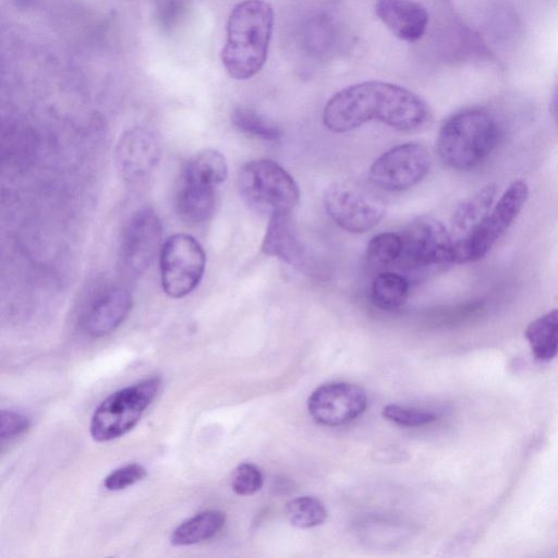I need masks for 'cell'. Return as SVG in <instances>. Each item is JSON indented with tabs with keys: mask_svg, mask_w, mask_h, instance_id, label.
<instances>
[{
	"mask_svg": "<svg viewBox=\"0 0 558 558\" xmlns=\"http://www.w3.org/2000/svg\"><path fill=\"white\" fill-rule=\"evenodd\" d=\"M284 513L291 525L311 529L323 524L328 515L324 504L313 496H301L287 502Z\"/></svg>",
	"mask_w": 558,
	"mask_h": 558,
	"instance_id": "cb8c5ba5",
	"label": "cell"
},
{
	"mask_svg": "<svg viewBox=\"0 0 558 558\" xmlns=\"http://www.w3.org/2000/svg\"><path fill=\"white\" fill-rule=\"evenodd\" d=\"M378 19L398 38L418 40L428 25V14L423 5L412 0H377Z\"/></svg>",
	"mask_w": 558,
	"mask_h": 558,
	"instance_id": "2e32d148",
	"label": "cell"
},
{
	"mask_svg": "<svg viewBox=\"0 0 558 558\" xmlns=\"http://www.w3.org/2000/svg\"><path fill=\"white\" fill-rule=\"evenodd\" d=\"M402 250L397 266L408 280H422L456 264L449 231L441 221L421 216L400 233Z\"/></svg>",
	"mask_w": 558,
	"mask_h": 558,
	"instance_id": "277c9868",
	"label": "cell"
},
{
	"mask_svg": "<svg viewBox=\"0 0 558 558\" xmlns=\"http://www.w3.org/2000/svg\"><path fill=\"white\" fill-rule=\"evenodd\" d=\"M226 522V514L219 510H207L195 514L177 526L170 542L173 546H189L216 536Z\"/></svg>",
	"mask_w": 558,
	"mask_h": 558,
	"instance_id": "ffe728a7",
	"label": "cell"
},
{
	"mask_svg": "<svg viewBox=\"0 0 558 558\" xmlns=\"http://www.w3.org/2000/svg\"><path fill=\"white\" fill-rule=\"evenodd\" d=\"M260 250L300 270L308 267L306 251L298 236L291 213L270 216Z\"/></svg>",
	"mask_w": 558,
	"mask_h": 558,
	"instance_id": "9a60e30c",
	"label": "cell"
},
{
	"mask_svg": "<svg viewBox=\"0 0 558 558\" xmlns=\"http://www.w3.org/2000/svg\"><path fill=\"white\" fill-rule=\"evenodd\" d=\"M383 416L398 425L414 427L434 422L437 416L427 411L407 408L398 404H388L383 409Z\"/></svg>",
	"mask_w": 558,
	"mask_h": 558,
	"instance_id": "4316f807",
	"label": "cell"
},
{
	"mask_svg": "<svg viewBox=\"0 0 558 558\" xmlns=\"http://www.w3.org/2000/svg\"><path fill=\"white\" fill-rule=\"evenodd\" d=\"M228 177V165L223 155L215 149H205L185 163L182 180L217 187Z\"/></svg>",
	"mask_w": 558,
	"mask_h": 558,
	"instance_id": "44dd1931",
	"label": "cell"
},
{
	"mask_svg": "<svg viewBox=\"0 0 558 558\" xmlns=\"http://www.w3.org/2000/svg\"><path fill=\"white\" fill-rule=\"evenodd\" d=\"M496 194L497 185L487 183L457 206L450 220L452 245L464 241L482 222L492 209Z\"/></svg>",
	"mask_w": 558,
	"mask_h": 558,
	"instance_id": "e0dca14e",
	"label": "cell"
},
{
	"mask_svg": "<svg viewBox=\"0 0 558 558\" xmlns=\"http://www.w3.org/2000/svg\"><path fill=\"white\" fill-rule=\"evenodd\" d=\"M374 186L351 179L331 183L323 196L326 213L348 232L371 230L381 221L387 208L386 199Z\"/></svg>",
	"mask_w": 558,
	"mask_h": 558,
	"instance_id": "52a82bcc",
	"label": "cell"
},
{
	"mask_svg": "<svg viewBox=\"0 0 558 558\" xmlns=\"http://www.w3.org/2000/svg\"><path fill=\"white\" fill-rule=\"evenodd\" d=\"M339 41V29L328 14L311 16L301 29V45L304 51L314 58L332 53Z\"/></svg>",
	"mask_w": 558,
	"mask_h": 558,
	"instance_id": "d6986e66",
	"label": "cell"
},
{
	"mask_svg": "<svg viewBox=\"0 0 558 558\" xmlns=\"http://www.w3.org/2000/svg\"><path fill=\"white\" fill-rule=\"evenodd\" d=\"M401 250L400 234L384 232L371 239L366 248V257L372 266L385 268L397 264Z\"/></svg>",
	"mask_w": 558,
	"mask_h": 558,
	"instance_id": "484cf974",
	"label": "cell"
},
{
	"mask_svg": "<svg viewBox=\"0 0 558 558\" xmlns=\"http://www.w3.org/2000/svg\"><path fill=\"white\" fill-rule=\"evenodd\" d=\"M430 168L429 151L418 143L395 146L371 166L368 178L376 187L401 191L421 182Z\"/></svg>",
	"mask_w": 558,
	"mask_h": 558,
	"instance_id": "30bf717a",
	"label": "cell"
},
{
	"mask_svg": "<svg viewBox=\"0 0 558 558\" xmlns=\"http://www.w3.org/2000/svg\"><path fill=\"white\" fill-rule=\"evenodd\" d=\"M367 407L365 390L359 385L332 381L317 387L308 397L312 418L325 426L348 424L364 413Z\"/></svg>",
	"mask_w": 558,
	"mask_h": 558,
	"instance_id": "7c38bea8",
	"label": "cell"
},
{
	"mask_svg": "<svg viewBox=\"0 0 558 558\" xmlns=\"http://www.w3.org/2000/svg\"><path fill=\"white\" fill-rule=\"evenodd\" d=\"M550 111L555 125L558 129V84L553 95Z\"/></svg>",
	"mask_w": 558,
	"mask_h": 558,
	"instance_id": "4dcf8cb0",
	"label": "cell"
},
{
	"mask_svg": "<svg viewBox=\"0 0 558 558\" xmlns=\"http://www.w3.org/2000/svg\"><path fill=\"white\" fill-rule=\"evenodd\" d=\"M501 136L500 123L490 110L470 107L452 113L437 137L441 161L454 170H471L484 162Z\"/></svg>",
	"mask_w": 558,
	"mask_h": 558,
	"instance_id": "3957f363",
	"label": "cell"
},
{
	"mask_svg": "<svg viewBox=\"0 0 558 558\" xmlns=\"http://www.w3.org/2000/svg\"><path fill=\"white\" fill-rule=\"evenodd\" d=\"M132 295L118 284H107L95 291L83 307L81 327L92 337H104L114 331L132 308Z\"/></svg>",
	"mask_w": 558,
	"mask_h": 558,
	"instance_id": "5bb4252c",
	"label": "cell"
},
{
	"mask_svg": "<svg viewBox=\"0 0 558 558\" xmlns=\"http://www.w3.org/2000/svg\"><path fill=\"white\" fill-rule=\"evenodd\" d=\"M29 426L31 420L25 414L12 410H2L0 414L1 442L11 441L23 435Z\"/></svg>",
	"mask_w": 558,
	"mask_h": 558,
	"instance_id": "f546056e",
	"label": "cell"
},
{
	"mask_svg": "<svg viewBox=\"0 0 558 558\" xmlns=\"http://www.w3.org/2000/svg\"><path fill=\"white\" fill-rule=\"evenodd\" d=\"M525 338L534 356L549 361L558 354V308L531 322L525 329Z\"/></svg>",
	"mask_w": 558,
	"mask_h": 558,
	"instance_id": "7402d4cb",
	"label": "cell"
},
{
	"mask_svg": "<svg viewBox=\"0 0 558 558\" xmlns=\"http://www.w3.org/2000/svg\"><path fill=\"white\" fill-rule=\"evenodd\" d=\"M216 187L181 179L175 196V208L180 218L197 225L208 220L215 208Z\"/></svg>",
	"mask_w": 558,
	"mask_h": 558,
	"instance_id": "ac0fdd59",
	"label": "cell"
},
{
	"mask_svg": "<svg viewBox=\"0 0 558 558\" xmlns=\"http://www.w3.org/2000/svg\"><path fill=\"white\" fill-rule=\"evenodd\" d=\"M146 475L147 471L142 464L130 463L109 473L104 485L108 490H122L142 481Z\"/></svg>",
	"mask_w": 558,
	"mask_h": 558,
	"instance_id": "f1b7e54d",
	"label": "cell"
},
{
	"mask_svg": "<svg viewBox=\"0 0 558 558\" xmlns=\"http://www.w3.org/2000/svg\"><path fill=\"white\" fill-rule=\"evenodd\" d=\"M527 196V184L523 180L513 181L472 233L452 245L456 264L482 259L518 217Z\"/></svg>",
	"mask_w": 558,
	"mask_h": 558,
	"instance_id": "ba28073f",
	"label": "cell"
},
{
	"mask_svg": "<svg viewBox=\"0 0 558 558\" xmlns=\"http://www.w3.org/2000/svg\"><path fill=\"white\" fill-rule=\"evenodd\" d=\"M206 255L198 241L185 233L169 236L159 252L163 292L173 299L190 294L204 275Z\"/></svg>",
	"mask_w": 558,
	"mask_h": 558,
	"instance_id": "9c48e42d",
	"label": "cell"
},
{
	"mask_svg": "<svg viewBox=\"0 0 558 558\" xmlns=\"http://www.w3.org/2000/svg\"><path fill=\"white\" fill-rule=\"evenodd\" d=\"M161 146L154 132L135 126L124 132L114 149V162L120 177L129 183L147 179L157 167Z\"/></svg>",
	"mask_w": 558,
	"mask_h": 558,
	"instance_id": "4fadbf2b",
	"label": "cell"
},
{
	"mask_svg": "<svg viewBox=\"0 0 558 558\" xmlns=\"http://www.w3.org/2000/svg\"><path fill=\"white\" fill-rule=\"evenodd\" d=\"M409 294V280L400 274L384 271L376 276L372 283L371 299L373 304L384 311L401 307Z\"/></svg>",
	"mask_w": 558,
	"mask_h": 558,
	"instance_id": "603a6c76",
	"label": "cell"
},
{
	"mask_svg": "<svg viewBox=\"0 0 558 558\" xmlns=\"http://www.w3.org/2000/svg\"><path fill=\"white\" fill-rule=\"evenodd\" d=\"M263 474L253 463L244 462L236 466L231 478L233 492L241 496L253 495L263 486Z\"/></svg>",
	"mask_w": 558,
	"mask_h": 558,
	"instance_id": "83f0119b",
	"label": "cell"
},
{
	"mask_svg": "<svg viewBox=\"0 0 558 558\" xmlns=\"http://www.w3.org/2000/svg\"><path fill=\"white\" fill-rule=\"evenodd\" d=\"M274 27V11L264 0H244L234 5L227 22L220 52L222 65L234 80L244 81L264 66Z\"/></svg>",
	"mask_w": 558,
	"mask_h": 558,
	"instance_id": "7a4b0ae2",
	"label": "cell"
},
{
	"mask_svg": "<svg viewBox=\"0 0 558 558\" xmlns=\"http://www.w3.org/2000/svg\"><path fill=\"white\" fill-rule=\"evenodd\" d=\"M160 386L159 377H150L109 395L92 416L89 432L93 439L110 441L130 432L156 398Z\"/></svg>",
	"mask_w": 558,
	"mask_h": 558,
	"instance_id": "8992f818",
	"label": "cell"
},
{
	"mask_svg": "<svg viewBox=\"0 0 558 558\" xmlns=\"http://www.w3.org/2000/svg\"><path fill=\"white\" fill-rule=\"evenodd\" d=\"M428 107L411 90L381 81L348 86L326 104L323 121L327 129L344 133L376 120L399 131H412L428 119Z\"/></svg>",
	"mask_w": 558,
	"mask_h": 558,
	"instance_id": "6da1fadb",
	"label": "cell"
},
{
	"mask_svg": "<svg viewBox=\"0 0 558 558\" xmlns=\"http://www.w3.org/2000/svg\"><path fill=\"white\" fill-rule=\"evenodd\" d=\"M239 192L254 211L269 217L291 213L300 199L294 179L277 162L269 159L251 160L239 173Z\"/></svg>",
	"mask_w": 558,
	"mask_h": 558,
	"instance_id": "5b68a950",
	"label": "cell"
},
{
	"mask_svg": "<svg viewBox=\"0 0 558 558\" xmlns=\"http://www.w3.org/2000/svg\"><path fill=\"white\" fill-rule=\"evenodd\" d=\"M232 124L243 134L264 141H275L282 130L272 121L248 107H236L231 113Z\"/></svg>",
	"mask_w": 558,
	"mask_h": 558,
	"instance_id": "d4e9b609",
	"label": "cell"
},
{
	"mask_svg": "<svg viewBox=\"0 0 558 558\" xmlns=\"http://www.w3.org/2000/svg\"><path fill=\"white\" fill-rule=\"evenodd\" d=\"M162 225L151 208L135 211L126 222L120 242V264L130 277L142 275L161 250Z\"/></svg>",
	"mask_w": 558,
	"mask_h": 558,
	"instance_id": "8fae6325",
	"label": "cell"
}]
</instances>
